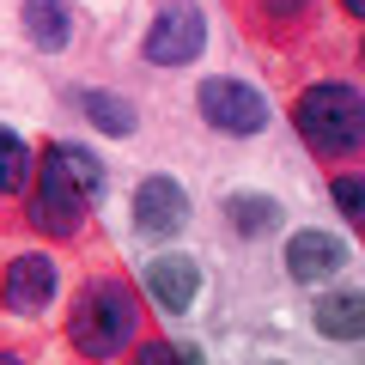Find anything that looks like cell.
<instances>
[{
	"label": "cell",
	"instance_id": "e0dca14e",
	"mask_svg": "<svg viewBox=\"0 0 365 365\" xmlns=\"http://www.w3.org/2000/svg\"><path fill=\"white\" fill-rule=\"evenodd\" d=\"M341 6H347V13H353V19H365V0H341Z\"/></svg>",
	"mask_w": 365,
	"mask_h": 365
},
{
	"label": "cell",
	"instance_id": "2e32d148",
	"mask_svg": "<svg viewBox=\"0 0 365 365\" xmlns=\"http://www.w3.org/2000/svg\"><path fill=\"white\" fill-rule=\"evenodd\" d=\"M134 365H201L189 347H177V341H146L140 353H134Z\"/></svg>",
	"mask_w": 365,
	"mask_h": 365
},
{
	"label": "cell",
	"instance_id": "8fae6325",
	"mask_svg": "<svg viewBox=\"0 0 365 365\" xmlns=\"http://www.w3.org/2000/svg\"><path fill=\"white\" fill-rule=\"evenodd\" d=\"M25 37L37 49L61 55L73 43V13H67V0H25Z\"/></svg>",
	"mask_w": 365,
	"mask_h": 365
},
{
	"label": "cell",
	"instance_id": "5bb4252c",
	"mask_svg": "<svg viewBox=\"0 0 365 365\" xmlns=\"http://www.w3.org/2000/svg\"><path fill=\"white\" fill-rule=\"evenodd\" d=\"M31 182V146L13 128H0V195H19Z\"/></svg>",
	"mask_w": 365,
	"mask_h": 365
},
{
	"label": "cell",
	"instance_id": "ac0fdd59",
	"mask_svg": "<svg viewBox=\"0 0 365 365\" xmlns=\"http://www.w3.org/2000/svg\"><path fill=\"white\" fill-rule=\"evenodd\" d=\"M0 365H25V359H19V353H6V347H0Z\"/></svg>",
	"mask_w": 365,
	"mask_h": 365
},
{
	"label": "cell",
	"instance_id": "ba28073f",
	"mask_svg": "<svg viewBox=\"0 0 365 365\" xmlns=\"http://www.w3.org/2000/svg\"><path fill=\"white\" fill-rule=\"evenodd\" d=\"M341 268H347V244H341L335 232H317V225L292 232V244H287V274L292 280L317 287V280H329V274H341Z\"/></svg>",
	"mask_w": 365,
	"mask_h": 365
},
{
	"label": "cell",
	"instance_id": "9a60e30c",
	"mask_svg": "<svg viewBox=\"0 0 365 365\" xmlns=\"http://www.w3.org/2000/svg\"><path fill=\"white\" fill-rule=\"evenodd\" d=\"M329 195H335L341 220L365 237V177H335V182H329Z\"/></svg>",
	"mask_w": 365,
	"mask_h": 365
},
{
	"label": "cell",
	"instance_id": "9c48e42d",
	"mask_svg": "<svg viewBox=\"0 0 365 365\" xmlns=\"http://www.w3.org/2000/svg\"><path fill=\"white\" fill-rule=\"evenodd\" d=\"M146 292H153L158 311L182 317L195 304V292H201V262L195 256H153L146 262Z\"/></svg>",
	"mask_w": 365,
	"mask_h": 365
},
{
	"label": "cell",
	"instance_id": "277c9868",
	"mask_svg": "<svg viewBox=\"0 0 365 365\" xmlns=\"http://www.w3.org/2000/svg\"><path fill=\"white\" fill-rule=\"evenodd\" d=\"M195 104L207 116V128L232 134V140H250V134L268 128V98L256 86H244V79H201Z\"/></svg>",
	"mask_w": 365,
	"mask_h": 365
},
{
	"label": "cell",
	"instance_id": "8992f818",
	"mask_svg": "<svg viewBox=\"0 0 365 365\" xmlns=\"http://www.w3.org/2000/svg\"><path fill=\"white\" fill-rule=\"evenodd\" d=\"M49 299H55V262L43 250H25V256L6 262V274H0V304L6 311L37 317V311H49Z\"/></svg>",
	"mask_w": 365,
	"mask_h": 365
},
{
	"label": "cell",
	"instance_id": "6da1fadb",
	"mask_svg": "<svg viewBox=\"0 0 365 365\" xmlns=\"http://www.w3.org/2000/svg\"><path fill=\"white\" fill-rule=\"evenodd\" d=\"M104 195V165L86 153L79 140L43 146L37 165V195H31V225L49 237H73L86 225V207Z\"/></svg>",
	"mask_w": 365,
	"mask_h": 365
},
{
	"label": "cell",
	"instance_id": "30bf717a",
	"mask_svg": "<svg viewBox=\"0 0 365 365\" xmlns=\"http://www.w3.org/2000/svg\"><path fill=\"white\" fill-rule=\"evenodd\" d=\"M311 323H317V335H329V341H359L365 335V292H323L317 311H311Z\"/></svg>",
	"mask_w": 365,
	"mask_h": 365
},
{
	"label": "cell",
	"instance_id": "3957f363",
	"mask_svg": "<svg viewBox=\"0 0 365 365\" xmlns=\"http://www.w3.org/2000/svg\"><path fill=\"white\" fill-rule=\"evenodd\" d=\"M134 317H140V304H134V292L122 280H91L67 311V341L86 359H110V353H122L134 341Z\"/></svg>",
	"mask_w": 365,
	"mask_h": 365
},
{
	"label": "cell",
	"instance_id": "7c38bea8",
	"mask_svg": "<svg viewBox=\"0 0 365 365\" xmlns=\"http://www.w3.org/2000/svg\"><path fill=\"white\" fill-rule=\"evenodd\" d=\"M79 104H86V116L98 122L104 134H134V104L128 98H116V91H79Z\"/></svg>",
	"mask_w": 365,
	"mask_h": 365
},
{
	"label": "cell",
	"instance_id": "5b68a950",
	"mask_svg": "<svg viewBox=\"0 0 365 365\" xmlns=\"http://www.w3.org/2000/svg\"><path fill=\"white\" fill-rule=\"evenodd\" d=\"M140 49H146L153 67H189L207 49V13L201 6H170V13H158Z\"/></svg>",
	"mask_w": 365,
	"mask_h": 365
},
{
	"label": "cell",
	"instance_id": "52a82bcc",
	"mask_svg": "<svg viewBox=\"0 0 365 365\" xmlns=\"http://www.w3.org/2000/svg\"><path fill=\"white\" fill-rule=\"evenodd\" d=\"M182 220H189V195H182L177 177H146L134 189V225L146 237H177Z\"/></svg>",
	"mask_w": 365,
	"mask_h": 365
},
{
	"label": "cell",
	"instance_id": "7a4b0ae2",
	"mask_svg": "<svg viewBox=\"0 0 365 365\" xmlns=\"http://www.w3.org/2000/svg\"><path fill=\"white\" fill-rule=\"evenodd\" d=\"M292 128L317 158H347L365 146V91L347 79H317L292 98Z\"/></svg>",
	"mask_w": 365,
	"mask_h": 365
},
{
	"label": "cell",
	"instance_id": "4fadbf2b",
	"mask_svg": "<svg viewBox=\"0 0 365 365\" xmlns=\"http://www.w3.org/2000/svg\"><path fill=\"white\" fill-rule=\"evenodd\" d=\"M225 207H232V225L244 237H262V232L280 225V201H274V195H232Z\"/></svg>",
	"mask_w": 365,
	"mask_h": 365
},
{
	"label": "cell",
	"instance_id": "d6986e66",
	"mask_svg": "<svg viewBox=\"0 0 365 365\" xmlns=\"http://www.w3.org/2000/svg\"><path fill=\"white\" fill-rule=\"evenodd\" d=\"M359 61H365V43H359Z\"/></svg>",
	"mask_w": 365,
	"mask_h": 365
}]
</instances>
